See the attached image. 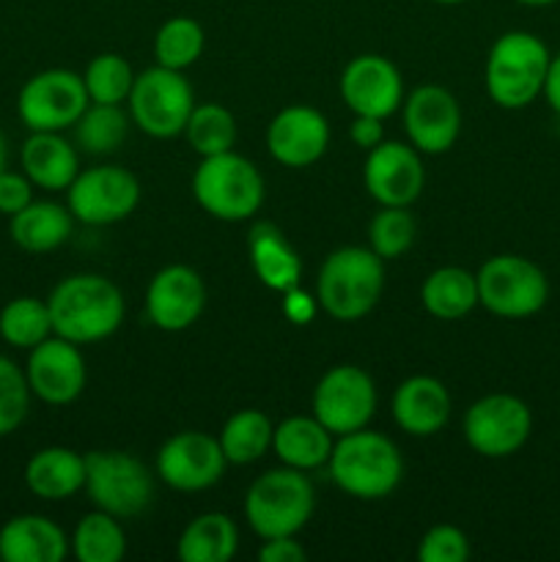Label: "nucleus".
Segmentation results:
<instances>
[{"mask_svg":"<svg viewBox=\"0 0 560 562\" xmlns=\"http://www.w3.org/2000/svg\"><path fill=\"white\" fill-rule=\"evenodd\" d=\"M47 307L53 333L77 346L108 340L124 322V294L113 280L97 272L60 280L47 296Z\"/></svg>","mask_w":560,"mask_h":562,"instance_id":"f257e3e1","label":"nucleus"},{"mask_svg":"<svg viewBox=\"0 0 560 562\" xmlns=\"http://www.w3.org/2000/svg\"><path fill=\"white\" fill-rule=\"evenodd\" d=\"M327 470L340 492L373 503L390 497L399 488L404 477V456L390 437L360 428L335 437Z\"/></svg>","mask_w":560,"mask_h":562,"instance_id":"f03ea898","label":"nucleus"},{"mask_svg":"<svg viewBox=\"0 0 560 562\" xmlns=\"http://www.w3.org/2000/svg\"><path fill=\"white\" fill-rule=\"evenodd\" d=\"M384 261L371 247L346 245L329 252L316 274V302L335 322H360L379 305Z\"/></svg>","mask_w":560,"mask_h":562,"instance_id":"7ed1b4c3","label":"nucleus"},{"mask_svg":"<svg viewBox=\"0 0 560 562\" xmlns=\"http://www.w3.org/2000/svg\"><path fill=\"white\" fill-rule=\"evenodd\" d=\"M547 44L530 31H508L492 44L486 55L483 82L497 108L525 110L541 97L549 69Z\"/></svg>","mask_w":560,"mask_h":562,"instance_id":"20e7f679","label":"nucleus"},{"mask_svg":"<svg viewBox=\"0 0 560 562\" xmlns=\"http://www.w3.org/2000/svg\"><path fill=\"white\" fill-rule=\"evenodd\" d=\"M264 176L236 151L201 157L192 173V198L209 217L220 223H245L264 206Z\"/></svg>","mask_w":560,"mask_h":562,"instance_id":"39448f33","label":"nucleus"},{"mask_svg":"<svg viewBox=\"0 0 560 562\" xmlns=\"http://www.w3.org/2000/svg\"><path fill=\"white\" fill-rule=\"evenodd\" d=\"M316 510V492L305 472L278 467L250 483L245 494V519L261 541L296 536Z\"/></svg>","mask_w":560,"mask_h":562,"instance_id":"423d86ee","label":"nucleus"},{"mask_svg":"<svg viewBox=\"0 0 560 562\" xmlns=\"http://www.w3.org/2000/svg\"><path fill=\"white\" fill-rule=\"evenodd\" d=\"M475 280L478 305L508 322L536 316L549 300V280L544 269L516 252H500L483 261Z\"/></svg>","mask_w":560,"mask_h":562,"instance_id":"0eeeda50","label":"nucleus"},{"mask_svg":"<svg viewBox=\"0 0 560 562\" xmlns=\"http://www.w3.org/2000/svg\"><path fill=\"white\" fill-rule=\"evenodd\" d=\"M86 494L93 508L135 519L154 503V472L137 456L121 450L86 453Z\"/></svg>","mask_w":560,"mask_h":562,"instance_id":"6e6552de","label":"nucleus"},{"mask_svg":"<svg viewBox=\"0 0 560 562\" xmlns=\"http://www.w3.org/2000/svg\"><path fill=\"white\" fill-rule=\"evenodd\" d=\"M126 104H130L132 124L143 135L168 140V137L184 135L187 119L195 108V93L184 71L157 64L135 75V86Z\"/></svg>","mask_w":560,"mask_h":562,"instance_id":"1a4fd4ad","label":"nucleus"},{"mask_svg":"<svg viewBox=\"0 0 560 562\" xmlns=\"http://www.w3.org/2000/svg\"><path fill=\"white\" fill-rule=\"evenodd\" d=\"M467 445L483 459H508L519 453L533 434V412L519 395L489 393L470 404L461 420Z\"/></svg>","mask_w":560,"mask_h":562,"instance_id":"9d476101","label":"nucleus"},{"mask_svg":"<svg viewBox=\"0 0 560 562\" xmlns=\"http://www.w3.org/2000/svg\"><path fill=\"white\" fill-rule=\"evenodd\" d=\"M377 384L368 376V371H362L360 366H351V362L329 368L313 387V417L333 437L368 428V423L377 415Z\"/></svg>","mask_w":560,"mask_h":562,"instance_id":"9b49d317","label":"nucleus"},{"mask_svg":"<svg viewBox=\"0 0 560 562\" xmlns=\"http://www.w3.org/2000/svg\"><path fill=\"white\" fill-rule=\"evenodd\" d=\"M141 203V181L121 165H93L80 170L66 190V206L82 225H115Z\"/></svg>","mask_w":560,"mask_h":562,"instance_id":"f8f14e48","label":"nucleus"},{"mask_svg":"<svg viewBox=\"0 0 560 562\" xmlns=\"http://www.w3.org/2000/svg\"><path fill=\"white\" fill-rule=\"evenodd\" d=\"M91 104L82 75L71 69H44L33 75L16 97V115L31 132H64L77 124Z\"/></svg>","mask_w":560,"mask_h":562,"instance_id":"ddd939ff","label":"nucleus"},{"mask_svg":"<svg viewBox=\"0 0 560 562\" xmlns=\"http://www.w3.org/2000/svg\"><path fill=\"white\" fill-rule=\"evenodd\" d=\"M225 459L223 448H220L217 437L206 431H179L157 453V464H154V475L170 486L173 492H206L214 483L223 481Z\"/></svg>","mask_w":560,"mask_h":562,"instance_id":"4468645a","label":"nucleus"},{"mask_svg":"<svg viewBox=\"0 0 560 562\" xmlns=\"http://www.w3.org/2000/svg\"><path fill=\"white\" fill-rule=\"evenodd\" d=\"M25 379L31 393L47 406H69L82 395L88 382V368L80 346L49 335L27 351Z\"/></svg>","mask_w":560,"mask_h":562,"instance_id":"2eb2a0df","label":"nucleus"},{"mask_svg":"<svg viewBox=\"0 0 560 562\" xmlns=\"http://www.w3.org/2000/svg\"><path fill=\"white\" fill-rule=\"evenodd\" d=\"M362 184L379 206H412L426 187V168L412 143L384 140L366 151Z\"/></svg>","mask_w":560,"mask_h":562,"instance_id":"dca6fc26","label":"nucleus"},{"mask_svg":"<svg viewBox=\"0 0 560 562\" xmlns=\"http://www.w3.org/2000/svg\"><path fill=\"white\" fill-rule=\"evenodd\" d=\"M404 132L421 154H448L461 135V104L448 88L417 86L401 104Z\"/></svg>","mask_w":560,"mask_h":562,"instance_id":"f3484780","label":"nucleus"},{"mask_svg":"<svg viewBox=\"0 0 560 562\" xmlns=\"http://www.w3.org/2000/svg\"><path fill=\"white\" fill-rule=\"evenodd\" d=\"M404 97V77L384 55H357L340 75V99L355 115L390 119L395 110H401Z\"/></svg>","mask_w":560,"mask_h":562,"instance_id":"a211bd4d","label":"nucleus"},{"mask_svg":"<svg viewBox=\"0 0 560 562\" xmlns=\"http://www.w3.org/2000/svg\"><path fill=\"white\" fill-rule=\"evenodd\" d=\"M206 307V283L187 263H170L146 289V316L163 333H184Z\"/></svg>","mask_w":560,"mask_h":562,"instance_id":"6ab92c4d","label":"nucleus"},{"mask_svg":"<svg viewBox=\"0 0 560 562\" xmlns=\"http://www.w3.org/2000/svg\"><path fill=\"white\" fill-rule=\"evenodd\" d=\"M329 121L311 104H289L267 126V151L285 168H311L327 154Z\"/></svg>","mask_w":560,"mask_h":562,"instance_id":"aec40b11","label":"nucleus"},{"mask_svg":"<svg viewBox=\"0 0 560 562\" xmlns=\"http://www.w3.org/2000/svg\"><path fill=\"white\" fill-rule=\"evenodd\" d=\"M450 409H453V404H450L448 387L439 379L426 376V373L404 379L395 387L393 404H390L395 426L417 439L443 431L450 420Z\"/></svg>","mask_w":560,"mask_h":562,"instance_id":"412c9836","label":"nucleus"},{"mask_svg":"<svg viewBox=\"0 0 560 562\" xmlns=\"http://www.w3.org/2000/svg\"><path fill=\"white\" fill-rule=\"evenodd\" d=\"M69 552V536L47 516L22 514L0 527L3 562H60Z\"/></svg>","mask_w":560,"mask_h":562,"instance_id":"4be33fe9","label":"nucleus"},{"mask_svg":"<svg viewBox=\"0 0 560 562\" xmlns=\"http://www.w3.org/2000/svg\"><path fill=\"white\" fill-rule=\"evenodd\" d=\"M20 165L33 187L60 192L80 173V154L60 132H31L20 148Z\"/></svg>","mask_w":560,"mask_h":562,"instance_id":"5701e85b","label":"nucleus"},{"mask_svg":"<svg viewBox=\"0 0 560 562\" xmlns=\"http://www.w3.org/2000/svg\"><path fill=\"white\" fill-rule=\"evenodd\" d=\"M25 486L44 503H64L86 488V456L71 448H42L27 459Z\"/></svg>","mask_w":560,"mask_h":562,"instance_id":"b1692460","label":"nucleus"},{"mask_svg":"<svg viewBox=\"0 0 560 562\" xmlns=\"http://www.w3.org/2000/svg\"><path fill=\"white\" fill-rule=\"evenodd\" d=\"M335 437L313 415L285 417L275 426L272 453L283 467L300 472H313L327 467L333 456Z\"/></svg>","mask_w":560,"mask_h":562,"instance_id":"393cba45","label":"nucleus"},{"mask_svg":"<svg viewBox=\"0 0 560 562\" xmlns=\"http://www.w3.org/2000/svg\"><path fill=\"white\" fill-rule=\"evenodd\" d=\"M247 250H250L253 272H256V278L261 280L267 289L285 294V291L300 285L302 261L278 225L275 223L253 225L250 236H247Z\"/></svg>","mask_w":560,"mask_h":562,"instance_id":"a878e982","label":"nucleus"},{"mask_svg":"<svg viewBox=\"0 0 560 562\" xmlns=\"http://www.w3.org/2000/svg\"><path fill=\"white\" fill-rule=\"evenodd\" d=\"M77 220L71 217L69 206L55 201H31L22 212L11 214V239L20 250L42 256V252L58 250L71 236Z\"/></svg>","mask_w":560,"mask_h":562,"instance_id":"bb28decb","label":"nucleus"},{"mask_svg":"<svg viewBox=\"0 0 560 562\" xmlns=\"http://www.w3.org/2000/svg\"><path fill=\"white\" fill-rule=\"evenodd\" d=\"M421 302L428 316L459 322L478 307V280L464 267H439L423 280Z\"/></svg>","mask_w":560,"mask_h":562,"instance_id":"cd10ccee","label":"nucleus"},{"mask_svg":"<svg viewBox=\"0 0 560 562\" xmlns=\"http://www.w3.org/2000/svg\"><path fill=\"white\" fill-rule=\"evenodd\" d=\"M239 549V530L228 514L209 510L181 530L176 554L181 562H228Z\"/></svg>","mask_w":560,"mask_h":562,"instance_id":"c85d7f7f","label":"nucleus"},{"mask_svg":"<svg viewBox=\"0 0 560 562\" xmlns=\"http://www.w3.org/2000/svg\"><path fill=\"white\" fill-rule=\"evenodd\" d=\"M272 434L275 426L264 412L239 409L220 428L217 442L223 448L228 464L247 467L256 464L258 459H264L272 450Z\"/></svg>","mask_w":560,"mask_h":562,"instance_id":"c756f323","label":"nucleus"},{"mask_svg":"<svg viewBox=\"0 0 560 562\" xmlns=\"http://www.w3.org/2000/svg\"><path fill=\"white\" fill-rule=\"evenodd\" d=\"M69 547L80 562H119L126 554V532L121 519L97 508L77 521Z\"/></svg>","mask_w":560,"mask_h":562,"instance_id":"7c9ffc66","label":"nucleus"},{"mask_svg":"<svg viewBox=\"0 0 560 562\" xmlns=\"http://www.w3.org/2000/svg\"><path fill=\"white\" fill-rule=\"evenodd\" d=\"M130 124L132 119L121 110V104L91 102L71 130H75V143L80 151L104 157V154L119 151L121 143L126 140Z\"/></svg>","mask_w":560,"mask_h":562,"instance_id":"2f4dec72","label":"nucleus"},{"mask_svg":"<svg viewBox=\"0 0 560 562\" xmlns=\"http://www.w3.org/2000/svg\"><path fill=\"white\" fill-rule=\"evenodd\" d=\"M184 135L198 157H214V154L234 151L239 130H236V119L228 108L217 102H206L192 108Z\"/></svg>","mask_w":560,"mask_h":562,"instance_id":"473e14b6","label":"nucleus"},{"mask_svg":"<svg viewBox=\"0 0 560 562\" xmlns=\"http://www.w3.org/2000/svg\"><path fill=\"white\" fill-rule=\"evenodd\" d=\"M206 47V33H203L201 22L192 16H170L159 25L157 36H154V58L159 66L168 69L184 71L195 64Z\"/></svg>","mask_w":560,"mask_h":562,"instance_id":"72a5a7b5","label":"nucleus"},{"mask_svg":"<svg viewBox=\"0 0 560 562\" xmlns=\"http://www.w3.org/2000/svg\"><path fill=\"white\" fill-rule=\"evenodd\" d=\"M53 333V318L44 300L36 296H16L0 311V338L14 349L31 351Z\"/></svg>","mask_w":560,"mask_h":562,"instance_id":"f704fd0d","label":"nucleus"},{"mask_svg":"<svg viewBox=\"0 0 560 562\" xmlns=\"http://www.w3.org/2000/svg\"><path fill=\"white\" fill-rule=\"evenodd\" d=\"M88 99L97 104H124L135 86V71L130 60L119 53H102L91 58L82 71Z\"/></svg>","mask_w":560,"mask_h":562,"instance_id":"c9c22d12","label":"nucleus"},{"mask_svg":"<svg viewBox=\"0 0 560 562\" xmlns=\"http://www.w3.org/2000/svg\"><path fill=\"white\" fill-rule=\"evenodd\" d=\"M415 236L417 223L410 206H382L368 223V247L382 261H395V258L406 256V250L415 245Z\"/></svg>","mask_w":560,"mask_h":562,"instance_id":"e433bc0d","label":"nucleus"},{"mask_svg":"<svg viewBox=\"0 0 560 562\" xmlns=\"http://www.w3.org/2000/svg\"><path fill=\"white\" fill-rule=\"evenodd\" d=\"M31 395L25 371L14 360L0 355V437H9L25 423Z\"/></svg>","mask_w":560,"mask_h":562,"instance_id":"4c0bfd02","label":"nucleus"},{"mask_svg":"<svg viewBox=\"0 0 560 562\" xmlns=\"http://www.w3.org/2000/svg\"><path fill=\"white\" fill-rule=\"evenodd\" d=\"M470 552V538L456 525H434L417 543L421 562H467Z\"/></svg>","mask_w":560,"mask_h":562,"instance_id":"58836bf2","label":"nucleus"},{"mask_svg":"<svg viewBox=\"0 0 560 562\" xmlns=\"http://www.w3.org/2000/svg\"><path fill=\"white\" fill-rule=\"evenodd\" d=\"M33 201V184L25 173H14L5 168L0 173V214L11 217V214L22 212L27 203Z\"/></svg>","mask_w":560,"mask_h":562,"instance_id":"ea45409f","label":"nucleus"},{"mask_svg":"<svg viewBox=\"0 0 560 562\" xmlns=\"http://www.w3.org/2000/svg\"><path fill=\"white\" fill-rule=\"evenodd\" d=\"M258 560L261 562H305L307 552L296 536H280L267 538L264 547L258 549Z\"/></svg>","mask_w":560,"mask_h":562,"instance_id":"a19ab883","label":"nucleus"},{"mask_svg":"<svg viewBox=\"0 0 560 562\" xmlns=\"http://www.w3.org/2000/svg\"><path fill=\"white\" fill-rule=\"evenodd\" d=\"M349 137L357 148L371 151L379 143H384V119H373V115H355L349 126Z\"/></svg>","mask_w":560,"mask_h":562,"instance_id":"79ce46f5","label":"nucleus"},{"mask_svg":"<svg viewBox=\"0 0 560 562\" xmlns=\"http://www.w3.org/2000/svg\"><path fill=\"white\" fill-rule=\"evenodd\" d=\"M316 305L318 302H313L311 296L302 294L300 285L291 291H285V316H289L291 322L305 324L307 318H313V313H316Z\"/></svg>","mask_w":560,"mask_h":562,"instance_id":"37998d69","label":"nucleus"},{"mask_svg":"<svg viewBox=\"0 0 560 562\" xmlns=\"http://www.w3.org/2000/svg\"><path fill=\"white\" fill-rule=\"evenodd\" d=\"M541 97L547 99L549 108L560 115V53L549 58V69H547V77H544Z\"/></svg>","mask_w":560,"mask_h":562,"instance_id":"c03bdc74","label":"nucleus"},{"mask_svg":"<svg viewBox=\"0 0 560 562\" xmlns=\"http://www.w3.org/2000/svg\"><path fill=\"white\" fill-rule=\"evenodd\" d=\"M514 3L525 5V9H547V5H555L558 0H514Z\"/></svg>","mask_w":560,"mask_h":562,"instance_id":"a18cd8bd","label":"nucleus"},{"mask_svg":"<svg viewBox=\"0 0 560 562\" xmlns=\"http://www.w3.org/2000/svg\"><path fill=\"white\" fill-rule=\"evenodd\" d=\"M9 168V143H5L3 132H0V173Z\"/></svg>","mask_w":560,"mask_h":562,"instance_id":"49530a36","label":"nucleus"},{"mask_svg":"<svg viewBox=\"0 0 560 562\" xmlns=\"http://www.w3.org/2000/svg\"><path fill=\"white\" fill-rule=\"evenodd\" d=\"M432 3H437V5H461V3H467V0H432Z\"/></svg>","mask_w":560,"mask_h":562,"instance_id":"de8ad7c7","label":"nucleus"},{"mask_svg":"<svg viewBox=\"0 0 560 562\" xmlns=\"http://www.w3.org/2000/svg\"><path fill=\"white\" fill-rule=\"evenodd\" d=\"M0 562H3V560H0Z\"/></svg>","mask_w":560,"mask_h":562,"instance_id":"09e8293b","label":"nucleus"}]
</instances>
